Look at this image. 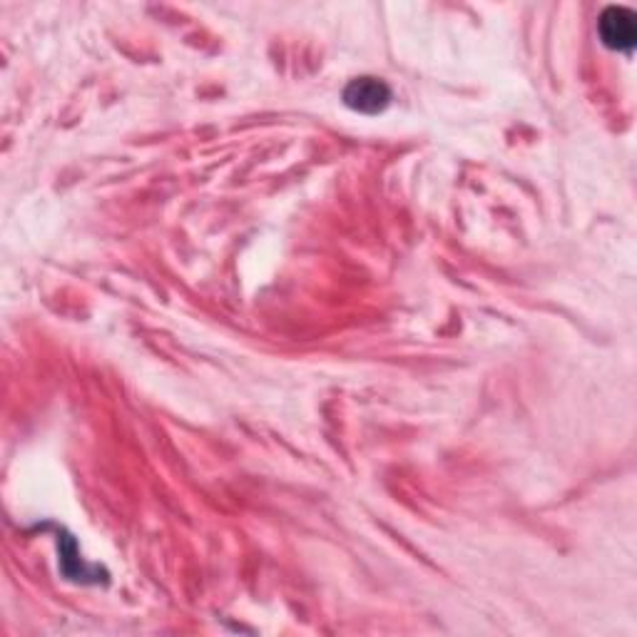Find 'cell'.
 Masks as SVG:
<instances>
[{
  "label": "cell",
  "mask_w": 637,
  "mask_h": 637,
  "mask_svg": "<svg viewBox=\"0 0 637 637\" xmlns=\"http://www.w3.org/2000/svg\"><path fill=\"white\" fill-rule=\"evenodd\" d=\"M58 546H60V566H62V572H66L68 578L72 580H86L90 578L86 568H82V562H78V546H76V541L70 538V535H62V538L58 541Z\"/></svg>",
  "instance_id": "3"
},
{
  "label": "cell",
  "mask_w": 637,
  "mask_h": 637,
  "mask_svg": "<svg viewBox=\"0 0 637 637\" xmlns=\"http://www.w3.org/2000/svg\"><path fill=\"white\" fill-rule=\"evenodd\" d=\"M598 33L605 48L617 50V53H633L637 43L635 13L625 5L605 8L598 21Z\"/></svg>",
  "instance_id": "1"
},
{
  "label": "cell",
  "mask_w": 637,
  "mask_h": 637,
  "mask_svg": "<svg viewBox=\"0 0 637 637\" xmlns=\"http://www.w3.org/2000/svg\"><path fill=\"white\" fill-rule=\"evenodd\" d=\"M344 105L362 115H382L391 105L394 92L378 78H356L344 88Z\"/></svg>",
  "instance_id": "2"
}]
</instances>
